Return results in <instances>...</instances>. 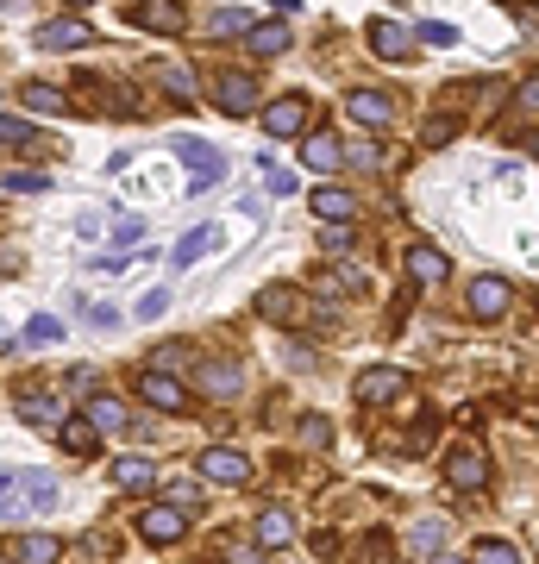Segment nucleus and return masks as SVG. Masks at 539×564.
<instances>
[{
    "mask_svg": "<svg viewBox=\"0 0 539 564\" xmlns=\"http://www.w3.org/2000/svg\"><path fill=\"white\" fill-rule=\"evenodd\" d=\"M201 477L207 483H245L251 477V458L232 452V445H207V452H201Z\"/></svg>",
    "mask_w": 539,
    "mask_h": 564,
    "instance_id": "3",
    "label": "nucleus"
},
{
    "mask_svg": "<svg viewBox=\"0 0 539 564\" xmlns=\"http://www.w3.org/2000/svg\"><path fill=\"white\" fill-rule=\"evenodd\" d=\"M445 483L452 489H483L489 483V458L477 452V445H458V452L445 458Z\"/></svg>",
    "mask_w": 539,
    "mask_h": 564,
    "instance_id": "4",
    "label": "nucleus"
},
{
    "mask_svg": "<svg viewBox=\"0 0 539 564\" xmlns=\"http://www.w3.org/2000/svg\"><path fill=\"white\" fill-rule=\"evenodd\" d=\"M420 38H427V44H458V32H452V26H420Z\"/></svg>",
    "mask_w": 539,
    "mask_h": 564,
    "instance_id": "41",
    "label": "nucleus"
},
{
    "mask_svg": "<svg viewBox=\"0 0 539 564\" xmlns=\"http://www.w3.org/2000/svg\"><path fill=\"white\" fill-rule=\"evenodd\" d=\"M138 395H145L157 414H182V408H189V389H182L170 370H145V376H138Z\"/></svg>",
    "mask_w": 539,
    "mask_h": 564,
    "instance_id": "2",
    "label": "nucleus"
},
{
    "mask_svg": "<svg viewBox=\"0 0 539 564\" xmlns=\"http://www.w3.org/2000/svg\"><path fill=\"white\" fill-rule=\"evenodd\" d=\"M245 32H251L245 13H214V38H245Z\"/></svg>",
    "mask_w": 539,
    "mask_h": 564,
    "instance_id": "32",
    "label": "nucleus"
},
{
    "mask_svg": "<svg viewBox=\"0 0 539 564\" xmlns=\"http://www.w3.org/2000/svg\"><path fill=\"white\" fill-rule=\"evenodd\" d=\"M395 395H408V376L402 370H364L358 376V402H395Z\"/></svg>",
    "mask_w": 539,
    "mask_h": 564,
    "instance_id": "11",
    "label": "nucleus"
},
{
    "mask_svg": "<svg viewBox=\"0 0 539 564\" xmlns=\"http://www.w3.org/2000/svg\"><path fill=\"white\" fill-rule=\"evenodd\" d=\"M477 564H521V552L508 539H477Z\"/></svg>",
    "mask_w": 539,
    "mask_h": 564,
    "instance_id": "30",
    "label": "nucleus"
},
{
    "mask_svg": "<svg viewBox=\"0 0 539 564\" xmlns=\"http://www.w3.org/2000/svg\"><path fill=\"white\" fill-rule=\"evenodd\" d=\"M214 245H220V226H195L189 239L176 245V270H189V264H201V257L214 251Z\"/></svg>",
    "mask_w": 539,
    "mask_h": 564,
    "instance_id": "21",
    "label": "nucleus"
},
{
    "mask_svg": "<svg viewBox=\"0 0 539 564\" xmlns=\"http://www.w3.org/2000/svg\"><path fill=\"white\" fill-rule=\"evenodd\" d=\"M320 251H326V257H345V251H351V226H326V232H320Z\"/></svg>",
    "mask_w": 539,
    "mask_h": 564,
    "instance_id": "33",
    "label": "nucleus"
},
{
    "mask_svg": "<svg viewBox=\"0 0 539 564\" xmlns=\"http://www.w3.org/2000/svg\"><path fill=\"white\" fill-rule=\"evenodd\" d=\"M201 389H207V395H220V402H232V395L245 389V370L232 364V358H220V364H201Z\"/></svg>",
    "mask_w": 539,
    "mask_h": 564,
    "instance_id": "15",
    "label": "nucleus"
},
{
    "mask_svg": "<svg viewBox=\"0 0 539 564\" xmlns=\"http://www.w3.org/2000/svg\"><path fill=\"white\" fill-rule=\"evenodd\" d=\"M414 539H420V552H433V539H445V521H427V527H420Z\"/></svg>",
    "mask_w": 539,
    "mask_h": 564,
    "instance_id": "40",
    "label": "nucleus"
},
{
    "mask_svg": "<svg viewBox=\"0 0 539 564\" xmlns=\"http://www.w3.org/2000/svg\"><path fill=\"white\" fill-rule=\"evenodd\" d=\"M214 101L245 120V113H257V82H251V76H220V82H214Z\"/></svg>",
    "mask_w": 539,
    "mask_h": 564,
    "instance_id": "14",
    "label": "nucleus"
},
{
    "mask_svg": "<svg viewBox=\"0 0 539 564\" xmlns=\"http://www.w3.org/2000/svg\"><path fill=\"white\" fill-rule=\"evenodd\" d=\"M314 214H320L326 226H345L351 214H358V195H351V188H339V182H326V188H314Z\"/></svg>",
    "mask_w": 539,
    "mask_h": 564,
    "instance_id": "10",
    "label": "nucleus"
},
{
    "mask_svg": "<svg viewBox=\"0 0 539 564\" xmlns=\"http://www.w3.org/2000/svg\"><path fill=\"white\" fill-rule=\"evenodd\" d=\"M88 427H95V433H120V427H126V408L113 402V395H95V408H88Z\"/></svg>",
    "mask_w": 539,
    "mask_h": 564,
    "instance_id": "25",
    "label": "nucleus"
},
{
    "mask_svg": "<svg viewBox=\"0 0 539 564\" xmlns=\"http://www.w3.org/2000/svg\"><path fill=\"white\" fill-rule=\"evenodd\" d=\"M0 145H13V151H44L38 132H32V120H19V113H0Z\"/></svg>",
    "mask_w": 539,
    "mask_h": 564,
    "instance_id": "23",
    "label": "nucleus"
},
{
    "mask_svg": "<svg viewBox=\"0 0 539 564\" xmlns=\"http://www.w3.org/2000/svg\"><path fill=\"white\" fill-rule=\"evenodd\" d=\"M339 157H351V163H364V170H370V163H377V145H351V151H339Z\"/></svg>",
    "mask_w": 539,
    "mask_h": 564,
    "instance_id": "43",
    "label": "nucleus"
},
{
    "mask_svg": "<svg viewBox=\"0 0 539 564\" xmlns=\"http://www.w3.org/2000/svg\"><path fill=\"white\" fill-rule=\"evenodd\" d=\"M408 276L433 289V282H445V276H452V264H445V251H433V245H408Z\"/></svg>",
    "mask_w": 539,
    "mask_h": 564,
    "instance_id": "17",
    "label": "nucleus"
},
{
    "mask_svg": "<svg viewBox=\"0 0 539 564\" xmlns=\"http://www.w3.org/2000/svg\"><path fill=\"white\" fill-rule=\"evenodd\" d=\"M163 308H170V289H145V301H138V320H157Z\"/></svg>",
    "mask_w": 539,
    "mask_h": 564,
    "instance_id": "35",
    "label": "nucleus"
},
{
    "mask_svg": "<svg viewBox=\"0 0 539 564\" xmlns=\"http://www.w3.org/2000/svg\"><path fill=\"white\" fill-rule=\"evenodd\" d=\"M508 301H514V289H508L502 276H477V282H471V314H477V320H502Z\"/></svg>",
    "mask_w": 539,
    "mask_h": 564,
    "instance_id": "5",
    "label": "nucleus"
},
{
    "mask_svg": "<svg viewBox=\"0 0 539 564\" xmlns=\"http://www.w3.org/2000/svg\"><path fill=\"white\" fill-rule=\"evenodd\" d=\"M452 132H458L452 120H427V132H420V138H427V145H452Z\"/></svg>",
    "mask_w": 539,
    "mask_h": 564,
    "instance_id": "36",
    "label": "nucleus"
},
{
    "mask_svg": "<svg viewBox=\"0 0 539 564\" xmlns=\"http://www.w3.org/2000/svg\"><path fill=\"white\" fill-rule=\"evenodd\" d=\"M257 539H264V546H289V539H295V514L289 508H264V514H257Z\"/></svg>",
    "mask_w": 539,
    "mask_h": 564,
    "instance_id": "20",
    "label": "nucleus"
},
{
    "mask_svg": "<svg viewBox=\"0 0 539 564\" xmlns=\"http://www.w3.org/2000/svg\"><path fill=\"white\" fill-rule=\"evenodd\" d=\"M157 82H163V88H170V94H176V101H195V82H189V69H176V63H163V69H157Z\"/></svg>",
    "mask_w": 539,
    "mask_h": 564,
    "instance_id": "29",
    "label": "nucleus"
},
{
    "mask_svg": "<svg viewBox=\"0 0 539 564\" xmlns=\"http://www.w3.org/2000/svg\"><path fill=\"white\" fill-rule=\"evenodd\" d=\"M138 26H145V32H182L189 13H182L176 0H145V7H138Z\"/></svg>",
    "mask_w": 539,
    "mask_h": 564,
    "instance_id": "18",
    "label": "nucleus"
},
{
    "mask_svg": "<svg viewBox=\"0 0 539 564\" xmlns=\"http://www.w3.org/2000/svg\"><path fill=\"white\" fill-rule=\"evenodd\" d=\"M245 38H251L257 57H283V51H289V32H283V26H251Z\"/></svg>",
    "mask_w": 539,
    "mask_h": 564,
    "instance_id": "27",
    "label": "nucleus"
},
{
    "mask_svg": "<svg viewBox=\"0 0 539 564\" xmlns=\"http://www.w3.org/2000/svg\"><path fill=\"white\" fill-rule=\"evenodd\" d=\"M138 533H145L151 546H176V539L189 533V521H182L176 508H145V514H138Z\"/></svg>",
    "mask_w": 539,
    "mask_h": 564,
    "instance_id": "8",
    "label": "nucleus"
},
{
    "mask_svg": "<svg viewBox=\"0 0 539 564\" xmlns=\"http://www.w3.org/2000/svg\"><path fill=\"white\" fill-rule=\"evenodd\" d=\"M113 483H120V489H132V496H138V489H151V483H157V470H151L145 458H120V464H113Z\"/></svg>",
    "mask_w": 539,
    "mask_h": 564,
    "instance_id": "24",
    "label": "nucleus"
},
{
    "mask_svg": "<svg viewBox=\"0 0 539 564\" xmlns=\"http://www.w3.org/2000/svg\"><path fill=\"white\" fill-rule=\"evenodd\" d=\"M345 113L358 126H389L395 120V101H389L383 88H358V94H345Z\"/></svg>",
    "mask_w": 539,
    "mask_h": 564,
    "instance_id": "6",
    "label": "nucleus"
},
{
    "mask_svg": "<svg viewBox=\"0 0 539 564\" xmlns=\"http://www.w3.org/2000/svg\"><path fill=\"white\" fill-rule=\"evenodd\" d=\"M170 502H176V514H182V508H195V502H201V489H195V483H176V489H170Z\"/></svg>",
    "mask_w": 539,
    "mask_h": 564,
    "instance_id": "37",
    "label": "nucleus"
},
{
    "mask_svg": "<svg viewBox=\"0 0 539 564\" xmlns=\"http://www.w3.org/2000/svg\"><path fill=\"white\" fill-rule=\"evenodd\" d=\"M82 314H88V320H95V326H113V320H120V314H113V308H101V301H82Z\"/></svg>",
    "mask_w": 539,
    "mask_h": 564,
    "instance_id": "39",
    "label": "nucleus"
},
{
    "mask_svg": "<svg viewBox=\"0 0 539 564\" xmlns=\"http://www.w3.org/2000/svg\"><path fill=\"white\" fill-rule=\"evenodd\" d=\"M69 7H95V0H69Z\"/></svg>",
    "mask_w": 539,
    "mask_h": 564,
    "instance_id": "45",
    "label": "nucleus"
},
{
    "mask_svg": "<svg viewBox=\"0 0 539 564\" xmlns=\"http://www.w3.org/2000/svg\"><path fill=\"white\" fill-rule=\"evenodd\" d=\"M63 445H69V458H95V427L88 420H63Z\"/></svg>",
    "mask_w": 539,
    "mask_h": 564,
    "instance_id": "26",
    "label": "nucleus"
},
{
    "mask_svg": "<svg viewBox=\"0 0 539 564\" xmlns=\"http://www.w3.org/2000/svg\"><path fill=\"white\" fill-rule=\"evenodd\" d=\"M63 333V320H51V314H38V320H26V339L32 345H44V339H57Z\"/></svg>",
    "mask_w": 539,
    "mask_h": 564,
    "instance_id": "34",
    "label": "nucleus"
},
{
    "mask_svg": "<svg viewBox=\"0 0 539 564\" xmlns=\"http://www.w3.org/2000/svg\"><path fill=\"white\" fill-rule=\"evenodd\" d=\"M264 176H270L276 195H295V176H289V170H264Z\"/></svg>",
    "mask_w": 539,
    "mask_h": 564,
    "instance_id": "42",
    "label": "nucleus"
},
{
    "mask_svg": "<svg viewBox=\"0 0 539 564\" xmlns=\"http://www.w3.org/2000/svg\"><path fill=\"white\" fill-rule=\"evenodd\" d=\"M38 44L44 51H82V44H95V26H82V19H51V26H38Z\"/></svg>",
    "mask_w": 539,
    "mask_h": 564,
    "instance_id": "7",
    "label": "nucleus"
},
{
    "mask_svg": "<svg viewBox=\"0 0 539 564\" xmlns=\"http://www.w3.org/2000/svg\"><path fill=\"white\" fill-rule=\"evenodd\" d=\"M7 188H13V195H44L51 182H44L38 170H7Z\"/></svg>",
    "mask_w": 539,
    "mask_h": 564,
    "instance_id": "31",
    "label": "nucleus"
},
{
    "mask_svg": "<svg viewBox=\"0 0 539 564\" xmlns=\"http://www.w3.org/2000/svg\"><path fill=\"white\" fill-rule=\"evenodd\" d=\"M301 163H308L314 176H333L339 163H345V157H339V138H326V132H314L308 145H301Z\"/></svg>",
    "mask_w": 539,
    "mask_h": 564,
    "instance_id": "19",
    "label": "nucleus"
},
{
    "mask_svg": "<svg viewBox=\"0 0 539 564\" xmlns=\"http://www.w3.org/2000/svg\"><path fill=\"white\" fill-rule=\"evenodd\" d=\"M176 157H182V163H189V170H195V195H207V188H214V182L226 176V157H220L214 145H201V138H189V132L176 138Z\"/></svg>",
    "mask_w": 539,
    "mask_h": 564,
    "instance_id": "1",
    "label": "nucleus"
},
{
    "mask_svg": "<svg viewBox=\"0 0 539 564\" xmlns=\"http://www.w3.org/2000/svg\"><path fill=\"white\" fill-rule=\"evenodd\" d=\"M19 414H26L32 420V427H63V395H51V389H26V395H19Z\"/></svg>",
    "mask_w": 539,
    "mask_h": 564,
    "instance_id": "13",
    "label": "nucleus"
},
{
    "mask_svg": "<svg viewBox=\"0 0 539 564\" xmlns=\"http://www.w3.org/2000/svg\"><path fill=\"white\" fill-rule=\"evenodd\" d=\"M257 314H264V320H276V326H295V320H301V295L276 282V289H264V295H257Z\"/></svg>",
    "mask_w": 539,
    "mask_h": 564,
    "instance_id": "16",
    "label": "nucleus"
},
{
    "mask_svg": "<svg viewBox=\"0 0 539 564\" xmlns=\"http://www.w3.org/2000/svg\"><path fill=\"white\" fill-rule=\"evenodd\" d=\"M57 552H63L57 533H26L19 539V564H57Z\"/></svg>",
    "mask_w": 539,
    "mask_h": 564,
    "instance_id": "22",
    "label": "nucleus"
},
{
    "mask_svg": "<svg viewBox=\"0 0 539 564\" xmlns=\"http://www.w3.org/2000/svg\"><path fill=\"white\" fill-rule=\"evenodd\" d=\"M19 94H26L32 113H63V88H51V82H26Z\"/></svg>",
    "mask_w": 539,
    "mask_h": 564,
    "instance_id": "28",
    "label": "nucleus"
},
{
    "mask_svg": "<svg viewBox=\"0 0 539 564\" xmlns=\"http://www.w3.org/2000/svg\"><path fill=\"white\" fill-rule=\"evenodd\" d=\"M301 126H308V101H301V94H283V101L264 107V132L289 138V132H301Z\"/></svg>",
    "mask_w": 539,
    "mask_h": 564,
    "instance_id": "9",
    "label": "nucleus"
},
{
    "mask_svg": "<svg viewBox=\"0 0 539 564\" xmlns=\"http://www.w3.org/2000/svg\"><path fill=\"white\" fill-rule=\"evenodd\" d=\"M364 38H370V51H377L383 63H402V57H408V44H414L402 26H395V19H370V32H364Z\"/></svg>",
    "mask_w": 539,
    "mask_h": 564,
    "instance_id": "12",
    "label": "nucleus"
},
{
    "mask_svg": "<svg viewBox=\"0 0 539 564\" xmlns=\"http://www.w3.org/2000/svg\"><path fill=\"white\" fill-rule=\"evenodd\" d=\"M427 564H464V558H452V552H433V558H427Z\"/></svg>",
    "mask_w": 539,
    "mask_h": 564,
    "instance_id": "44",
    "label": "nucleus"
},
{
    "mask_svg": "<svg viewBox=\"0 0 539 564\" xmlns=\"http://www.w3.org/2000/svg\"><path fill=\"white\" fill-rule=\"evenodd\" d=\"M226 564H264V552L257 546H226Z\"/></svg>",
    "mask_w": 539,
    "mask_h": 564,
    "instance_id": "38",
    "label": "nucleus"
}]
</instances>
